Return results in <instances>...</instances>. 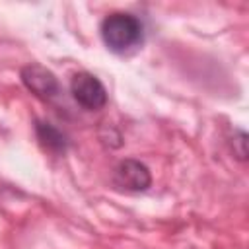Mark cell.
<instances>
[{
  "label": "cell",
  "mask_w": 249,
  "mask_h": 249,
  "mask_svg": "<svg viewBox=\"0 0 249 249\" xmlns=\"http://www.w3.org/2000/svg\"><path fill=\"white\" fill-rule=\"evenodd\" d=\"M101 39L111 51L123 53L140 43L142 23L132 14H123V12L111 14L101 23Z\"/></svg>",
  "instance_id": "1"
},
{
  "label": "cell",
  "mask_w": 249,
  "mask_h": 249,
  "mask_svg": "<svg viewBox=\"0 0 249 249\" xmlns=\"http://www.w3.org/2000/svg\"><path fill=\"white\" fill-rule=\"evenodd\" d=\"M70 91H72V97L84 109H89V111H97L107 103L105 86L99 82V78H95L89 72L74 74L70 82Z\"/></svg>",
  "instance_id": "2"
},
{
  "label": "cell",
  "mask_w": 249,
  "mask_h": 249,
  "mask_svg": "<svg viewBox=\"0 0 249 249\" xmlns=\"http://www.w3.org/2000/svg\"><path fill=\"white\" fill-rule=\"evenodd\" d=\"M21 82L23 86L35 93L41 99H51L58 93V82L56 76L45 68L43 64H27L21 70Z\"/></svg>",
  "instance_id": "3"
},
{
  "label": "cell",
  "mask_w": 249,
  "mask_h": 249,
  "mask_svg": "<svg viewBox=\"0 0 249 249\" xmlns=\"http://www.w3.org/2000/svg\"><path fill=\"white\" fill-rule=\"evenodd\" d=\"M115 183L126 191H146L152 183L148 167L136 160H124L115 169Z\"/></svg>",
  "instance_id": "4"
},
{
  "label": "cell",
  "mask_w": 249,
  "mask_h": 249,
  "mask_svg": "<svg viewBox=\"0 0 249 249\" xmlns=\"http://www.w3.org/2000/svg\"><path fill=\"white\" fill-rule=\"evenodd\" d=\"M37 136L47 150L62 152L66 148V136L51 123H37Z\"/></svg>",
  "instance_id": "5"
},
{
  "label": "cell",
  "mask_w": 249,
  "mask_h": 249,
  "mask_svg": "<svg viewBox=\"0 0 249 249\" xmlns=\"http://www.w3.org/2000/svg\"><path fill=\"white\" fill-rule=\"evenodd\" d=\"M233 144H237V150H235L237 158L239 160H245L247 158V134L245 132H239L237 138H233Z\"/></svg>",
  "instance_id": "6"
}]
</instances>
